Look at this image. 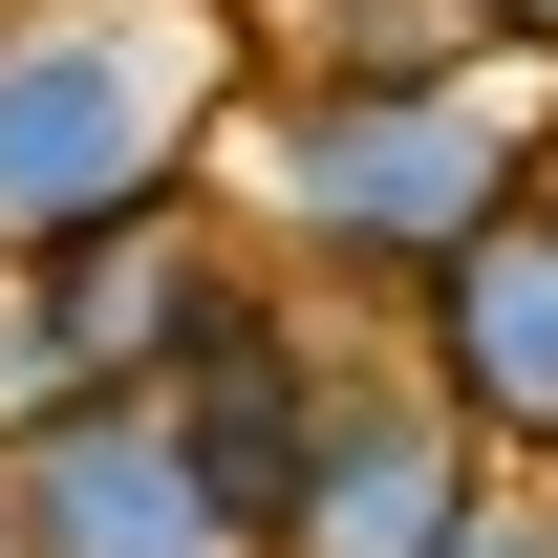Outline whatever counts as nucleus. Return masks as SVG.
I'll return each mask as SVG.
<instances>
[{"mask_svg":"<svg viewBox=\"0 0 558 558\" xmlns=\"http://www.w3.org/2000/svg\"><path fill=\"white\" fill-rule=\"evenodd\" d=\"M558 86L494 65V44H451V65H365V86H301L258 65L236 86V130H215V215H236V258L301 279V301H344V323H387L451 236H473L515 172H537Z\"/></svg>","mask_w":558,"mask_h":558,"instance_id":"nucleus-1","label":"nucleus"},{"mask_svg":"<svg viewBox=\"0 0 558 558\" xmlns=\"http://www.w3.org/2000/svg\"><path fill=\"white\" fill-rule=\"evenodd\" d=\"M236 86H258L236 0H0V258L150 215V194H215Z\"/></svg>","mask_w":558,"mask_h":558,"instance_id":"nucleus-2","label":"nucleus"},{"mask_svg":"<svg viewBox=\"0 0 558 558\" xmlns=\"http://www.w3.org/2000/svg\"><path fill=\"white\" fill-rule=\"evenodd\" d=\"M387 365L473 429L494 473H558V130H537V172L387 301Z\"/></svg>","mask_w":558,"mask_h":558,"instance_id":"nucleus-3","label":"nucleus"},{"mask_svg":"<svg viewBox=\"0 0 558 558\" xmlns=\"http://www.w3.org/2000/svg\"><path fill=\"white\" fill-rule=\"evenodd\" d=\"M0 515H22V558H258L236 494L194 473V429L150 409V387L22 409V429H0Z\"/></svg>","mask_w":558,"mask_h":558,"instance_id":"nucleus-4","label":"nucleus"},{"mask_svg":"<svg viewBox=\"0 0 558 558\" xmlns=\"http://www.w3.org/2000/svg\"><path fill=\"white\" fill-rule=\"evenodd\" d=\"M473 473H494V451H473V429H451V409H429V387H409V365H387V344H365V365H344V409L301 429V473H279V515H258V558H429V537H451V494H473Z\"/></svg>","mask_w":558,"mask_h":558,"instance_id":"nucleus-5","label":"nucleus"},{"mask_svg":"<svg viewBox=\"0 0 558 558\" xmlns=\"http://www.w3.org/2000/svg\"><path fill=\"white\" fill-rule=\"evenodd\" d=\"M429 558H558V473H473Z\"/></svg>","mask_w":558,"mask_h":558,"instance_id":"nucleus-6","label":"nucleus"},{"mask_svg":"<svg viewBox=\"0 0 558 558\" xmlns=\"http://www.w3.org/2000/svg\"><path fill=\"white\" fill-rule=\"evenodd\" d=\"M451 22H473L494 65H537V86H558V0H451Z\"/></svg>","mask_w":558,"mask_h":558,"instance_id":"nucleus-7","label":"nucleus"},{"mask_svg":"<svg viewBox=\"0 0 558 558\" xmlns=\"http://www.w3.org/2000/svg\"><path fill=\"white\" fill-rule=\"evenodd\" d=\"M0 558H22V515H0Z\"/></svg>","mask_w":558,"mask_h":558,"instance_id":"nucleus-8","label":"nucleus"}]
</instances>
